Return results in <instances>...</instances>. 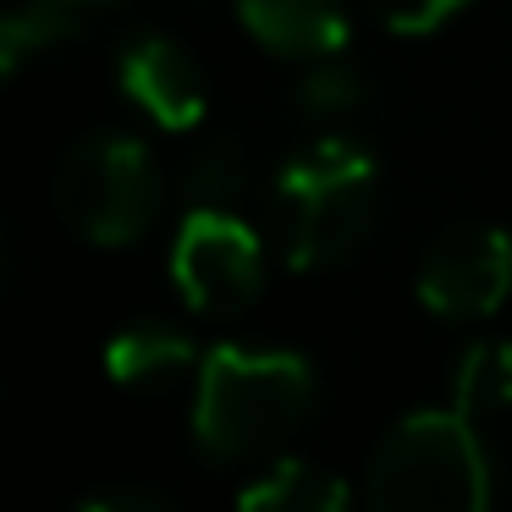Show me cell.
<instances>
[{
    "instance_id": "6da1fadb",
    "label": "cell",
    "mask_w": 512,
    "mask_h": 512,
    "mask_svg": "<svg viewBox=\"0 0 512 512\" xmlns=\"http://www.w3.org/2000/svg\"><path fill=\"white\" fill-rule=\"evenodd\" d=\"M314 408V369L298 353L210 347L193 386V441L221 463L281 446Z\"/></svg>"
},
{
    "instance_id": "277c9868",
    "label": "cell",
    "mask_w": 512,
    "mask_h": 512,
    "mask_svg": "<svg viewBox=\"0 0 512 512\" xmlns=\"http://www.w3.org/2000/svg\"><path fill=\"white\" fill-rule=\"evenodd\" d=\"M56 210L83 243L127 248L160 210V171L138 138H83L56 171Z\"/></svg>"
},
{
    "instance_id": "3957f363",
    "label": "cell",
    "mask_w": 512,
    "mask_h": 512,
    "mask_svg": "<svg viewBox=\"0 0 512 512\" xmlns=\"http://www.w3.org/2000/svg\"><path fill=\"white\" fill-rule=\"evenodd\" d=\"M276 199L292 270L342 265L375 226V155L353 138H320L281 166Z\"/></svg>"
},
{
    "instance_id": "7c38bea8",
    "label": "cell",
    "mask_w": 512,
    "mask_h": 512,
    "mask_svg": "<svg viewBox=\"0 0 512 512\" xmlns=\"http://www.w3.org/2000/svg\"><path fill=\"white\" fill-rule=\"evenodd\" d=\"M452 408L468 419L512 408V342H474L452 369Z\"/></svg>"
},
{
    "instance_id": "9a60e30c",
    "label": "cell",
    "mask_w": 512,
    "mask_h": 512,
    "mask_svg": "<svg viewBox=\"0 0 512 512\" xmlns=\"http://www.w3.org/2000/svg\"><path fill=\"white\" fill-rule=\"evenodd\" d=\"M468 0H369V12L391 28V34H435L446 17H457Z\"/></svg>"
},
{
    "instance_id": "30bf717a",
    "label": "cell",
    "mask_w": 512,
    "mask_h": 512,
    "mask_svg": "<svg viewBox=\"0 0 512 512\" xmlns=\"http://www.w3.org/2000/svg\"><path fill=\"white\" fill-rule=\"evenodd\" d=\"M237 512H353V490L314 463H276L237 496Z\"/></svg>"
},
{
    "instance_id": "52a82bcc",
    "label": "cell",
    "mask_w": 512,
    "mask_h": 512,
    "mask_svg": "<svg viewBox=\"0 0 512 512\" xmlns=\"http://www.w3.org/2000/svg\"><path fill=\"white\" fill-rule=\"evenodd\" d=\"M116 83L122 94L149 116L160 122L166 133H188L193 122L204 116V72L177 39L166 34H144L122 50L116 61Z\"/></svg>"
},
{
    "instance_id": "ba28073f",
    "label": "cell",
    "mask_w": 512,
    "mask_h": 512,
    "mask_svg": "<svg viewBox=\"0 0 512 512\" xmlns=\"http://www.w3.org/2000/svg\"><path fill=\"white\" fill-rule=\"evenodd\" d=\"M237 17L265 50L292 61L342 56L353 39L342 0H237Z\"/></svg>"
},
{
    "instance_id": "5bb4252c",
    "label": "cell",
    "mask_w": 512,
    "mask_h": 512,
    "mask_svg": "<svg viewBox=\"0 0 512 512\" xmlns=\"http://www.w3.org/2000/svg\"><path fill=\"white\" fill-rule=\"evenodd\" d=\"M298 100H303L309 116H347V111L364 105V78H358V67H347L342 56H325V61L309 67Z\"/></svg>"
},
{
    "instance_id": "4fadbf2b",
    "label": "cell",
    "mask_w": 512,
    "mask_h": 512,
    "mask_svg": "<svg viewBox=\"0 0 512 512\" xmlns=\"http://www.w3.org/2000/svg\"><path fill=\"white\" fill-rule=\"evenodd\" d=\"M248 193V160L232 144H210L188 166V199L193 210H237Z\"/></svg>"
},
{
    "instance_id": "5b68a950",
    "label": "cell",
    "mask_w": 512,
    "mask_h": 512,
    "mask_svg": "<svg viewBox=\"0 0 512 512\" xmlns=\"http://www.w3.org/2000/svg\"><path fill=\"white\" fill-rule=\"evenodd\" d=\"M171 281L199 314H243L265 287V248L237 210H188L171 243Z\"/></svg>"
},
{
    "instance_id": "9c48e42d",
    "label": "cell",
    "mask_w": 512,
    "mask_h": 512,
    "mask_svg": "<svg viewBox=\"0 0 512 512\" xmlns=\"http://www.w3.org/2000/svg\"><path fill=\"white\" fill-rule=\"evenodd\" d=\"M105 369H111L116 386L160 391L193 369V342L166 320H138V325H122L105 342Z\"/></svg>"
},
{
    "instance_id": "e0dca14e",
    "label": "cell",
    "mask_w": 512,
    "mask_h": 512,
    "mask_svg": "<svg viewBox=\"0 0 512 512\" xmlns=\"http://www.w3.org/2000/svg\"><path fill=\"white\" fill-rule=\"evenodd\" d=\"M78 6H111V0H78Z\"/></svg>"
},
{
    "instance_id": "7a4b0ae2",
    "label": "cell",
    "mask_w": 512,
    "mask_h": 512,
    "mask_svg": "<svg viewBox=\"0 0 512 512\" xmlns=\"http://www.w3.org/2000/svg\"><path fill=\"white\" fill-rule=\"evenodd\" d=\"M369 512H490V457L457 408L408 413L369 457Z\"/></svg>"
},
{
    "instance_id": "8992f818",
    "label": "cell",
    "mask_w": 512,
    "mask_h": 512,
    "mask_svg": "<svg viewBox=\"0 0 512 512\" xmlns=\"http://www.w3.org/2000/svg\"><path fill=\"white\" fill-rule=\"evenodd\" d=\"M512 292V237L485 221H457L424 248L419 303L441 320H485Z\"/></svg>"
},
{
    "instance_id": "8fae6325",
    "label": "cell",
    "mask_w": 512,
    "mask_h": 512,
    "mask_svg": "<svg viewBox=\"0 0 512 512\" xmlns=\"http://www.w3.org/2000/svg\"><path fill=\"white\" fill-rule=\"evenodd\" d=\"M78 0H28V6H0V78L17 72L28 56L61 45L78 34Z\"/></svg>"
},
{
    "instance_id": "2e32d148",
    "label": "cell",
    "mask_w": 512,
    "mask_h": 512,
    "mask_svg": "<svg viewBox=\"0 0 512 512\" xmlns=\"http://www.w3.org/2000/svg\"><path fill=\"white\" fill-rule=\"evenodd\" d=\"M72 512H177L171 501L149 496V490H94V496H83Z\"/></svg>"
}]
</instances>
